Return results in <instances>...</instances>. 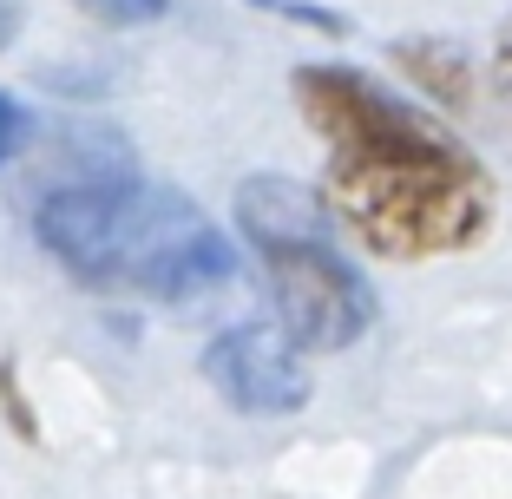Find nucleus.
Masks as SVG:
<instances>
[{"label":"nucleus","instance_id":"4","mask_svg":"<svg viewBox=\"0 0 512 499\" xmlns=\"http://www.w3.org/2000/svg\"><path fill=\"white\" fill-rule=\"evenodd\" d=\"M204 381L224 394V408L250 421H283L309 408V368L283 322H230L204 348Z\"/></svg>","mask_w":512,"mask_h":499},{"label":"nucleus","instance_id":"7","mask_svg":"<svg viewBox=\"0 0 512 499\" xmlns=\"http://www.w3.org/2000/svg\"><path fill=\"white\" fill-rule=\"evenodd\" d=\"M79 7H92L106 27H145V20L165 14V0H79Z\"/></svg>","mask_w":512,"mask_h":499},{"label":"nucleus","instance_id":"1","mask_svg":"<svg viewBox=\"0 0 512 499\" xmlns=\"http://www.w3.org/2000/svg\"><path fill=\"white\" fill-rule=\"evenodd\" d=\"M296 112L322 138V211L368 257L434 263L493 230V171L407 92L355 66H296Z\"/></svg>","mask_w":512,"mask_h":499},{"label":"nucleus","instance_id":"3","mask_svg":"<svg viewBox=\"0 0 512 499\" xmlns=\"http://www.w3.org/2000/svg\"><path fill=\"white\" fill-rule=\"evenodd\" d=\"M237 230L270 276L276 322L302 355L355 348L375 329V289L335 250L329 211L283 171H256L237 184Z\"/></svg>","mask_w":512,"mask_h":499},{"label":"nucleus","instance_id":"9","mask_svg":"<svg viewBox=\"0 0 512 499\" xmlns=\"http://www.w3.org/2000/svg\"><path fill=\"white\" fill-rule=\"evenodd\" d=\"M20 27H27V0H0V53L20 40Z\"/></svg>","mask_w":512,"mask_h":499},{"label":"nucleus","instance_id":"8","mask_svg":"<svg viewBox=\"0 0 512 499\" xmlns=\"http://www.w3.org/2000/svg\"><path fill=\"white\" fill-rule=\"evenodd\" d=\"M493 66H499V86H506V99H512V14L499 20V33H493Z\"/></svg>","mask_w":512,"mask_h":499},{"label":"nucleus","instance_id":"6","mask_svg":"<svg viewBox=\"0 0 512 499\" xmlns=\"http://www.w3.org/2000/svg\"><path fill=\"white\" fill-rule=\"evenodd\" d=\"M27 138H33V112L20 106L14 92H0V171L20 158V145H27Z\"/></svg>","mask_w":512,"mask_h":499},{"label":"nucleus","instance_id":"2","mask_svg":"<svg viewBox=\"0 0 512 499\" xmlns=\"http://www.w3.org/2000/svg\"><path fill=\"white\" fill-rule=\"evenodd\" d=\"M33 237L79 289L125 303H197L237 276V243L178 184L86 171L40 197Z\"/></svg>","mask_w":512,"mask_h":499},{"label":"nucleus","instance_id":"5","mask_svg":"<svg viewBox=\"0 0 512 499\" xmlns=\"http://www.w3.org/2000/svg\"><path fill=\"white\" fill-rule=\"evenodd\" d=\"M388 60L401 66L407 79H421L434 99H447V106H467L473 99V79H467V53L453 40H394Z\"/></svg>","mask_w":512,"mask_h":499}]
</instances>
